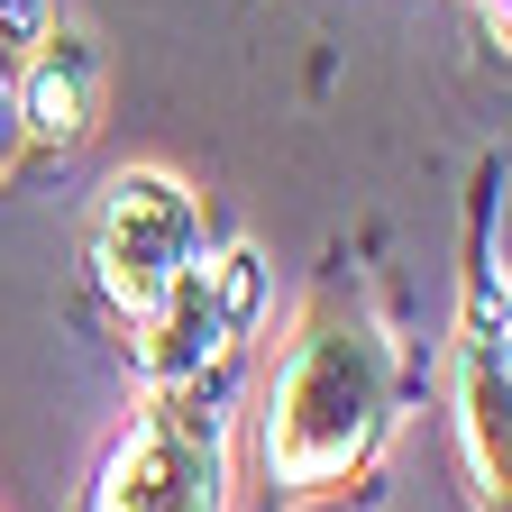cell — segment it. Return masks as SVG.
<instances>
[{
	"label": "cell",
	"instance_id": "52a82bcc",
	"mask_svg": "<svg viewBox=\"0 0 512 512\" xmlns=\"http://www.w3.org/2000/svg\"><path fill=\"white\" fill-rule=\"evenodd\" d=\"M10 156H19V74L0 64V174H10Z\"/></svg>",
	"mask_w": 512,
	"mask_h": 512
},
{
	"label": "cell",
	"instance_id": "8992f818",
	"mask_svg": "<svg viewBox=\"0 0 512 512\" xmlns=\"http://www.w3.org/2000/svg\"><path fill=\"white\" fill-rule=\"evenodd\" d=\"M92 110H101V55L83 37H37V64H28V83H19V138L37 147H83L92 138Z\"/></svg>",
	"mask_w": 512,
	"mask_h": 512
},
{
	"label": "cell",
	"instance_id": "3957f363",
	"mask_svg": "<svg viewBox=\"0 0 512 512\" xmlns=\"http://www.w3.org/2000/svg\"><path fill=\"white\" fill-rule=\"evenodd\" d=\"M503 156L476 174V229H467V311H458V439L476 512H503L512 485V421H503Z\"/></svg>",
	"mask_w": 512,
	"mask_h": 512
},
{
	"label": "cell",
	"instance_id": "6da1fadb",
	"mask_svg": "<svg viewBox=\"0 0 512 512\" xmlns=\"http://www.w3.org/2000/svg\"><path fill=\"white\" fill-rule=\"evenodd\" d=\"M403 348L384 330V311L366 302L357 266L330 256L284 339V366L266 384V485L275 503H320L348 494L375 448L403 421Z\"/></svg>",
	"mask_w": 512,
	"mask_h": 512
},
{
	"label": "cell",
	"instance_id": "5b68a950",
	"mask_svg": "<svg viewBox=\"0 0 512 512\" xmlns=\"http://www.w3.org/2000/svg\"><path fill=\"white\" fill-rule=\"evenodd\" d=\"M256 302H266V266L247 247H202L192 266L138 330H128V357H138V384H165V375H202V366H238L247 330H256Z\"/></svg>",
	"mask_w": 512,
	"mask_h": 512
},
{
	"label": "cell",
	"instance_id": "7a4b0ae2",
	"mask_svg": "<svg viewBox=\"0 0 512 512\" xmlns=\"http://www.w3.org/2000/svg\"><path fill=\"white\" fill-rule=\"evenodd\" d=\"M229 375L238 366H202V375L147 384V412L110 439V458H101L83 512H220V476H229Z\"/></svg>",
	"mask_w": 512,
	"mask_h": 512
},
{
	"label": "cell",
	"instance_id": "277c9868",
	"mask_svg": "<svg viewBox=\"0 0 512 512\" xmlns=\"http://www.w3.org/2000/svg\"><path fill=\"white\" fill-rule=\"evenodd\" d=\"M202 247H211L202 202L174 174H110L101 211H92V275H101V293L128 330L202 266Z\"/></svg>",
	"mask_w": 512,
	"mask_h": 512
}]
</instances>
